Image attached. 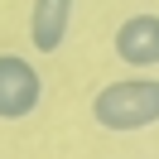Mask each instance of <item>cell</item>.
Wrapping results in <instances>:
<instances>
[{"label": "cell", "mask_w": 159, "mask_h": 159, "mask_svg": "<svg viewBox=\"0 0 159 159\" xmlns=\"http://www.w3.org/2000/svg\"><path fill=\"white\" fill-rule=\"evenodd\" d=\"M92 116L101 130H116V135L159 125V77H125L101 87L92 97Z\"/></svg>", "instance_id": "6da1fadb"}, {"label": "cell", "mask_w": 159, "mask_h": 159, "mask_svg": "<svg viewBox=\"0 0 159 159\" xmlns=\"http://www.w3.org/2000/svg\"><path fill=\"white\" fill-rule=\"evenodd\" d=\"M43 97V77L34 72L29 58L0 53V120H24Z\"/></svg>", "instance_id": "7a4b0ae2"}, {"label": "cell", "mask_w": 159, "mask_h": 159, "mask_svg": "<svg viewBox=\"0 0 159 159\" xmlns=\"http://www.w3.org/2000/svg\"><path fill=\"white\" fill-rule=\"evenodd\" d=\"M116 58L125 68H159V15H130L116 29Z\"/></svg>", "instance_id": "3957f363"}, {"label": "cell", "mask_w": 159, "mask_h": 159, "mask_svg": "<svg viewBox=\"0 0 159 159\" xmlns=\"http://www.w3.org/2000/svg\"><path fill=\"white\" fill-rule=\"evenodd\" d=\"M72 24V0H34L29 5V43L39 53H58Z\"/></svg>", "instance_id": "277c9868"}]
</instances>
